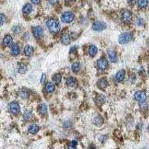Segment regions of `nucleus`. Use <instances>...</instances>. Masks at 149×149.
<instances>
[{
	"label": "nucleus",
	"instance_id": "nucleus-1",
	"mask_svg": "<svg viewBox=\"0 0 149 149\" xmlns=\"http://www.w3.org/2000/svg\"><path fill=\"white\" fill-rule=\"evenodd\" d=\"M47 27L51 33L57 34L60 31V25L57 19H51L47 21Z\"/></svg>",
	"mask_w": 149,
	"mask_h": 149
},
{
	"label": "nucleus",
	"instance_id": "nucleus-2",
	"mask_svg": "<svg viewBox=\"0 0 149 149\" xmlns=\"http://www.w3.org/2000/svg\"><path fill=\"white\" fill-rule=\"evenodd\" d=\"M132 38H133V36H132V34H130V33H129V32H125V33H122L119 36V42L122 45L127 44L132 40Z\"/></svg>",
	"mask_w": 149,
	"mask_h": 149
},
{
	"label": "nucleus",
	"instance_id": "nucleus-3",
	"mask_svg": "<svg viewBox=\"0 0 149 149\" xmlns=\"http://www.w3.org/2000/svg\"><path fill=\"white\" fill-rule=\"evenodd\" d=\"M75 15L71 11L63 12L61 15V20L65 23H71L74 20Z\"/></svg>",
	"mask_w": 149,
	"mask_h": 149
},
{
	"label": "nucleus",
	"instance_id": "nucleus-4",
	"mask_svg": "<svg viewBox=\"0 0 149 149\" xmlns=\"http://www.w3.org/2000/svg\"><path fill=\"white\" fill-rule=\"evenodd\" d=\"M107 28V24L103 21H96L92 25V29L95 31H102Z\"/></svg>",
	"mask_w": 149,
	"mask_h": 149
},
{
	"label": "nucleus",
	"instance_id": "nucleus-5",
	"mask_svg": "<svg viewBox=\"0 0 149 149\" xmlns=\"http://www.w3.org/2000/svg\"><path fill=\"white\" fill-rule=\"evenodd\" d=\"M134 98L140 103H143L146 101V94L143 91H136L134 94Z\"/></svg>",
	"mask_w": 149,
	"mask_h": 149
},
{
	"label": "nucleus",
	"instance_id": "nucleus-6",
	"mask_svg": "<svg viewBox=\"0 0 149 149\" xmlns=\"http://www.w3.org/2000/svg\"><path fill=\"white\" fill-rule=\"evenodd\" d=\"M97 67L101 70H106L109 67V63L106 58H101L97 61Z\"/></svg>",
	"mask_w": 149,
	"mask_h": 149
},
{
	"label": "nucleus",
	"instance_id": "nucleus-7",
	"mask_svg": "<svg viewBox=\"0 0 149 149\" xmlns=\"http://www.w3.org/2000/svg\"><path fill=\"white\" fill-rule=\"evenodd\" d=\"M122 20L126 23H130L131 20H132V14L130 10H125L123 11L122 14Z\"/></svg>",
	"mask_w": 149,
	"mask_h": 149
},
{
	"label": "nucleus",
	"instance_id": "nucleus-8",
	"mask_svg": "<svg viewBox=\"0 0 149 149\" xmlns=\"http://www.w3.org/2000/svg\"><path fill=\"white\" fill-rule=\"evenodd\" d=\"M10 111V112L14 114V115H16L18 114L19 112H20V106L18 104V102H16V101H14V102H11L9 106Z\"/></svg>",
	"mask_w": 149,
	"mask_h": 149
},
{
	"label": "nucleus",
	"instance_id": "nucleus-9",
	"mask_svg": "<svg viewBox=\"0 0 149 149\" xmlns=\"http://www.w3.org/2000/svg\"><path fill=\"white\" fill-rule=\"evenodd\" d=\"M33 34L36 39L41 38L43 35V30L40 26H35L32 29Z\"/></svg>",
	"mask_w": 149,
	"mask_h": 149
},
{
	"label": "nucleus",
	"instance_id": "nucleus-10",
	"mask_svg": "<svg viewBox=\"0 0 149 149\" xmlns=\"http://www.w3.org/2000/svg\"><path fill=\"white\" fill-rule=\"evenodd\" d=\"M71 43V36L69 34L67 33H64L61 35V43L63 45L67 46Z\"/></svg>",
	"mask_w": 149,
	"mask_h": 149
},
{
	"label": "nucleus",
	"instance_id": "nucleus-11",
	"mask_svg": "<svg viewBox=\"0 0 149 149\" xmlns=\"http://www.w3.org/2000/svg\"><path fill=\"white\" fill-rule=\"evenodd\" d=\"M34 49L33 46L30 45H26L24 48V54L27 57H31L34 54Z\"/></svg>",
	"mask_w": 149,
	"mask_h": 149
},
{
	"label": "nucleus",
	"instance_id": "nucleus-12",
	"mask_svg": "<svg viewBox=\"0 0 149 149\" xmlns=\"http://www.w3.org/2000/svg\"><path fill=\"white\" fill-rule=\"evenodd\" d=\"M10 53L12 55L14 56H17L20 54V48H19V45L17 43H14L12 45L11 47V50H10Z\"/></svg>",
	"mask_w": 149,
	"mask_h": 149
},
{
	"label": "nucleus",
	"instance_id": "nucleus-13",
	"mask_svg": "<svg viewBox=\"0 0 149 149\" xmlns=\"http://www.w3.org/2000/svg\"><path fill=\"white\" fill-rule=\"evenodd\" d=\"M37 111L38 113L41 115H45L47 113V111H48V107L46 104H41L38 106L37 107Z\"/></svg>",
	"mask_w": 149,
	"mask_h": 149
},
{
	"label": "nucleus",
	"instance_id": "nucleus-14",
	"mask_svg": "<svg viewBox=\"0 0 149 149\" xmlns=\"http://www.w3.org/2000/svg\"><path fill=\"white\" fill-rule=\"evenodd\" d=\"M107 55L109 57V59L112 63H115L117 61V55L116 53L113 50H108L107 51Z\"/></svg>",
	"mask_w": 149,
	"mask_h": 149
},
{
	"label": "nucleus",
	"instance_id": "nucleus-15",
	"mask_svg": "<svg viewBox=\"0 0 149 149\" xmlns=\"http://www.w3.org/2000/svg\"><path fill=\"white\" fill-rule=\"evenodd\" d=\"M3 44L5 45V46H10L13 45V39H12V37L8 34L6 35L4 39H3Z\"/></svg>",
	"mask_w": 149,
	"mask_h": 149
},
{
	"label": "nucleus",
	"instance_id": "nucleus-16",
	"mask_svg": "<svg viewBox=\"0 0 149 149\" xmlns=\"http://www.w3.org/2000/svg\"><path fill=\"white\" fill-rule=\"evenodd\" d=\"M125 77V70H119V72L116 73L115 75V80L118 82H122Z\"/></svg>",
	"mask_w": 149,
	"mask_h": 149
},
{
	"label": "nucleus",
	"instance_id": "nucleus-17",
	"mask_svg": "<svg viewBox=\"0 0 149 149\" xmlns=\"http://www.w3.org/2000/svg\"><path fill=\"white\" fill-rule=\"evenodd\" d=\"M39 130H40V127L36 124H33L29 126V132L31 134H36L37 133H38Z\"/></svg>",
	"mask_w": 149,
	"mask_h": 149
},
{
	"label": "nucleus",
	"instance_id": "nucleus-18",
	"mask_svg": "<svg viewBox=\"0 0 149 149\" xmlns=\"http://www.w3.org/2000/svg\"><path fill=\"white\" fill-rule=\"evenodd\" d=\"M77 84V79L74 77L69 78L67 81V85L69 87H74Z\"/></svg>",
	"mask_w": 149,
	"mask_h": 149
},
{
	"label": "nucleus",
	"instance_id": "nucleus-19",
	"mask_svg": "<svg viewBox=\"0 0 149 149\" xmlns=\"http://www.w3.org/2000/svg\"><path fill=\"white\" fill-rule=\"evenodd\" d=\"M98 53V48L96 46L94 45H91L89 48V54L91 57H95Z\"/></svg>",
	"mask_w": 149,
	"mask_h": 149
},
{
	"label": "nucleus",
	"instance_id": "nucleus-20",
	"mask_svg": "<svg viewBox=\"0 0 149 149\" xmlns=\"http://www.w3.org/2000/svg\"><path fill=\"white\" fill-rule=\"evenodd\" d=\"M54 90H55V86H54V84L53 83L48 82L46 84V90L47 92H49V93L53 92L54 91Z\"/></svg>",
	"mask_w": 149,
	"mask_h": 149
},
{
	"label": "nucleus",
	"instance_id": "nucleus-21",
	"mask_svg": "<svg viewBox=\"0 0 149 149\" xmlns=\"http://www.w3.org/2000/svg\"><path fill=\"white\" fill-rule=\"evenodd\" d=\"M31 11H32V5L29 3L25 4L23 7V12L25 14H29Z\"/></svg>",
	"mask_w": 149,
	"mask_h": 149
},
{
	"label": "nucleus",
	"instance_id": "nucleus-22",
	"mask_svg": "<svg viewBox=\"0 0 149 149\" xmlns=\"http://www.w3.org/2000/svg\"><path fill=\"white\" fill-rule=\"evenodd\" d=\"M107 85H108V82H107L106 78H102L98 82V86L101 89H104L107 87Z\"/></svg>",
	"mask_w": 149,
	"mask_h": 149
},
{
	"label": "nucleus",
	"instance_id": "nucleus-23",
	"mask_svg": "<svg viewBox=\"0 0 149 149\" xmlns=\"http://www.w3.org/2000/svg\"><path fill=\"white\" fill-rule=\"evenodd\" d=\"M19 97H21L23 99H26L28 98L29 96V92L27 90L25 89H22L21 90H19Z\"/></svg>",
	"mask_w": 149,
	"mask_h": 149
},
{
	"label": "nucleus",
	"instance_id": "nucleus-24",
	"mask_svg": "<svg viewBox=\"0 0 149 149\" xmlns=\"http://www.w3.org/2000/svg\"><path fill=\"white\" fill-rule=\"evenodd\" d=\"M81 63H80L79 62L74 63L72 65V72H74V73H77V72H78L80 70H81Z\"/></svg>",
	"mask_w": 149,
	"mask_h": 149
},
{
	"label": "nucleus",
	"instance_id": "nucleus-25",
	"mask_svg": "<svg viewBox=\"0 0 149 149\" xmlns=\"http://www.w3.org/2000/svg\"><path fill=\"white\" fill-rule=\"evenodd\" d=\"M137 4L139 5L140 8L145 9L147 8L148 4V0H138L137 1Z\"/></svg>",
	"mask_w": 149,
	"mask_h": 149
},
{
	"label": "nucleus",
	"instance_id": "nucleus-26",
	"mask_svg": "<svg viewBox=\"0 0 149 149\" xmlns=\"http://www.w3.org/2000/svg\"><path fill=\"white\" fill-rule=\"evenodd\" d=\"M93 122H94V124L97 125V126H101V125L103 124L104 121H103V119L101 118L100 115H97L96 117L94 118Z\"/></svg>",
	"mask_w": 149,
	"mask_h": 149
},
{
	"label": "nucleus",
	"instance_id": "nucleus-27",
	"mask_svg": "<svg viewBox=\"0 0 149 149\" xmlns=\"http://www.w3.org/2000/svg\"><path fill=\"white\" fill-rule=\"evenodd\" d=\"M61 79H62V76H61L60 74H55V75H54V76L52 78V81L56 84H59L61 81Z\"/></svg>",
	"mask_w": 149,
	"mask_h": 149
},
{
	"label": "nucleus",
	"instance_id": "nucleus-28",
	"mask_svg": "<svg viewBox=\"0 0 149 149\" xmlns=\"http://www.w3.org/2000/svg\"><path fill=\"white\" fill-rule=\"evenodd\" d=\"M32 116H33L32 112L31 111H26L24 113V114H23V118H24L25 120L26 121L31 120L32 119Z\"/></svg>",
	"mask_w": 149,
	"mask_h": 149
},
{
	"label": "nucleus",
	"instance_id": "nucleus-29",
	"mask_svg": "<svg viewBox=\"0 0 149 149\" xmlns=\"http://www.w3.org/2000/svg\"><path fill=\"white\" fill-rule=\"evenodd\" d=\"M27 71V67L23 63H19L18 66V72L20 74H25Z\"/></svg>",
	"mask_w": 149,
	"mask_h": 149
},
{
	"label": "nucleus",
	"instance_id": "nucleus-30",
	"mask_svg": "<svg viewBox=\"0 0 149 149\" xmlns=\"http://www.w3.org/2000/svg\"><path fill=\"white\" fill-rule=\"evenodd\" d=\"M96 101V103L98 104V105L101 104H103L105 101V97L103 95H99L97 97Z\"/></svg>",
	"mask_w": 149,
	"mask_h": 149
},
{
	"label": "nucleus",
	"instance_id": "nucleus-31",
	"mask_svg": "<svg viewBox=\"0 0 149 149\" xmlns=\"http://www.w3.org/2000/svg\"><path fill=\"white\" fill-rule=\"evenodd\" d=\"M5 15L2 14H0V25H2L4 23V22H5Z\"/></svg>",
	"mask_w": 149,
	"mask_h": 149
},
{
	"label": "nucleus",
	"instance_id": "nucleus-32",
	"mask_svg": "<svg viewBox=\"0 0 149 149\" xmlns=\"http://www.w3.org/2000/svg\"><path fill=\"white\" fill-rule=\"evenodd\" d=\"M140 107L142 109V110H145L147 107H148V104L146 102H143V103H140Z\"/></svg>",
	"mask_w": 149,
	"mask_h": 149
},
{
	"label": "nucleus",
	"instance_id": "nucleus-33",
	"mask_svg": "<svg viewBox=\"0 0 149 149\" xmlns=\"http://www.w3.org/2000/svg\"><path fill=\"white\" fill-rule=\"evenodd\" d=\"M46 74H43L42 75V76H41V78H40V82L42 83V84H43L44 82L46 81Z\"/></svg>",
	"mask_w": 149,
	"mask_h": 149
},
{
	"label": "nucleus",
	"instance_id": "nucleus-34",
	"mask_svg": "<svg viewBox=\"0 0 149 149\" xmlns=\"http://www.w3.org/2000/svg\"><path fill=\"white\" fill-rule=\"evenodd\" d=\"M143 23H144V20L143 19H139L137 20V24H138V25H142Z\"/></svg>",
	"mask_w": 149,
	"mask_h": 149
},
{
	"label": "nucleus",
	"instance_id": "nucleus-35",
	"mask_svg": "<svg viewBox=\"0 0 149 149\" xmlns=\"http://www.w3.org/2000/svg\"><path fill=\"white\" fill-rule=\"evenodd\" d=\"M58 1H59V0H48L49 3H50V4H52V5H54V4H56V3H58Z\"/></svg>",
	"mask_w": 149,
	"mask_h": 149
},
{
	"label": "nucleus",
	"instance_id": "nucleus-36",
	"mask_svg": "<svg viewBox=\"0 0 149 149\" xmlns=\"http://www.w3.org/2000/svg\"><path fill=\"white\" fill-rule=\"evenodd\" d=\"M31 1L32 3L36 4V5H37V4H39L40 2V0H31Z\"/></svg>",
	"mask_w": 149,
	"mask_h": 149
},
{
	"label": "nucleus",
	"instance_id": "nucleus-37",
	"mask_svg": "<svg viewBox=\"0 0 149 149\" xmlns=\"http://www.w3.org/2000/svg\"><path fill=\"white\" fill-rule=\"evenodd\" d=\"M77 144H78V142L77 141H76V140H73V141H72V147H73V148H74V147H75V145H77Z\"/></svg>",
	"mask_w": 149,
	"mask_h": 149
},
{
	"label": "nucleus",
	"instance_id": "nucleus-38",
	"mask_svg": "<svg viewBox=\"0 0 149 149\" xmlns=\"http://www.w3.org/2000/svg\"><path fill=\"white\" fill-rule=\"evenodd\" d=\"M69 149H75V148H74L73 147H70V148H69Z\"/></svg>",
	"mask_w": 149,
	"mask_h": 149
},
{
	"label": "nucleus",
	"instance_id": "nucleus-39",
	"mask_svg": "<svg viewBox=\"0 0 149 149\" xmlns=\"http://www.w3.org/2000/svg\"><path fill=\"white\" fill-rule=\"evenodd\" d=\"M67 1H68V2H70V1H73V0H67Z\"/></svg>",
	"mask_w": 149,
	"mask_h": 149
},
{
	"label": "nucleus",
	"instance_id": "nucleus-40",
	"mask_svg": "<svg viewBox=\"0 0 149 149\" xmlns=\"http://www.w3.org/2000/svg\"><path fill=\"white\" fill-rule=\"evenodd\" d=\"M148 46H149V40H148Z\"/></svg>",
	"mask_w": 149,
	"mask_h": 149
},
{
	"label": "nucleus",
	"instance_id": "nucleus-41",
	"mask_svg": "<svg viewBox=\"0 0 149 149\" xmlns=\"http://www.w3.org/2000/svg\"><path fill=\"white\" fill-rule=\"evenodd\" d=\"M148 76H149V69H148Z\"/></svg>",
	"mask_w": 149,
	"mask_h": 149
},
{
	"label": "nucleus",
	"instance_id": "nucleus-42",
	"mask_svg": "<svg viewBox=\"0 0 149 149\" xmlns=\"http://www.w3.org/2000/svg\"><path fill=\"white\" fill-rule=\"evenodd\" d=\"M141 149H145V148H141Z\"/></svg>",
	"mask_w": 149,
	"mask_h": 149
}]
</instances>
